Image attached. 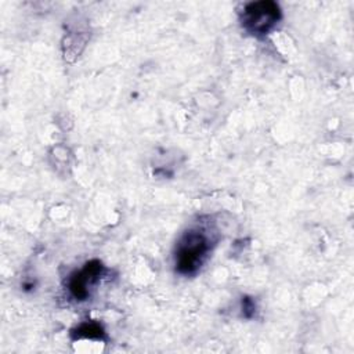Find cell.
Instances as JSON below:
<instances>
[{"mask_svg": "<svg viewBox=\"0 0 354 354\" xmlns=\"http://www.w3.org/2000/svg\"><path fill=\"white\" fill-rule=\"evenodd\" d=\"M210 235L203 228H191L184 232L176 246V270L180 274H194L210 250Z\"/></svg>", "mask_w": 354, "mask_h": 354, "instance_id": "cell-1", "label": "cell"}, {"mask_svg": "<svg viewBox=\"0 0 354 354\" xmlns=\"http://www.w3.org/2000/svg\"><path fill=\"white\" fill-rule=\"evenodd\" d=\"M281 19V10L275 1H253L243 7L241 22L252 35H266Z\"/></svg>", "mask_w": 354, "mask_h": 354, "instance_id": "cell-2", "label": "cell"}, {"mask_svg": "<svg viewBox=\"0 0 354 354\" xmlns=\"http://www.w3.org/2000/svg\"><path fill=\"white\" fill-rule=\"evenodd\" d=\"M102 272L100 260H91L84 264L80 271H76L69 278V292L77 300H84L88 296V286L93 285Z\"/></svg>", "mask_w": 354, "mask_h": 354, "instance_id": "cell-3", "label": "cell"}, {"mask_svg": "<svg viewBox=\"0 0 354 354\" xmlns=\"http://www.w3.org/2000/svg\"><path fill=\"white\" fill-rule=\"evenodd\" d=\"M72 335L75 337H95V339H101L104 336V330L98 324L90 322V324H82L80 326H77Z\"/></svg>", "mask_w": 354, "mask_h": 354, "instance_id": "cell-4", "label": "cell"}, {"mask_svg": "<svg viewBox=\"0 0 354 354\" xmlns=\"http://www.w3.org/2000/svg\"><path fill=\"white\" fill-rule=\"evenodd\" d=\"M256 311V306H254V301L250 299V297H245L242 300V313L246 318H250Z\"/></svg>", "mask_w": 354, "mask_h": 354, "instance_id": "cell-5", "label": "cell"}]
</instances>
